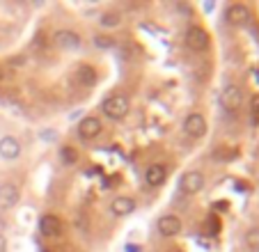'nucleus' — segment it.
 Masks as SVG:
<instances>
[{
    "label": "nucleus",
    "mask_w": 259,
    "mask_h": 252,
    "mask_svg": "<svg viewBox=\"0 0 259 252\" xmlns=\"http://www.w3.org/2000/svg\"><path fill=\"white\" fill-rule=\"evenodd\" d=\"M103 115L108 117V119H124V117L128 115V110H131V103H128V97L126 94H113V97H108L106 101H103L101 106Z\"/></svg>",
    "instance_id": "obj_1"
},
{
    "label": "nucleus",
    "mask_w": 259,
    "mask_h": 252,
    "mask_svg": "<svg viewBox=\"0 0 259 252\" xmlns=\"http://www.w3.org/2000/svg\"><path fill=\"white\" fill-rule=\"evenodd\" d=\"M186 46L191 51H195V53L209 51V46H211L209 32H206L204 28H200V25H191V28L186 30Z\"/></svg>",
    "instance_id": "obj_2"
},
{
    "label": "nucleus",
    "mask_w": 259,
    "mask_h": 252,
    "mask_svg": "<svg viewBox=\"0 0 259 252\" xmlns=\"http://www.w3.org/2000/svg\"><path fill=\"white\" fill-rule=\"evenodd\" d=\"M220 103H223V108L227 112L241 110V106H243V90L239 85H234V82H227L223 88V94H220Z\"/></svg>",
    "instance_id": "obj_3"
},
{
    "label": "nucleus",
    "mask_w": 259,
    "mask_h": 252,
    "mask_svg": "<svg viewBox=\"0 0 259 252\" xmlns=\"http://www.w3.org/2000/svg\"><path fill=\"white\" fill-rule=\"evenodd\" d=\"M204 188V175L200 170H188L181 175L179 179V190L184 195H197Z\"/></svg>",
    "instance_id": "obj_4"
},
{
    "label": "nucleus",
    "mask_w": 259,
    "mask_h": 252,
    "mask_svg": "<svg viewBox=\"0 0 259 252\" xmlns=\"http://www.w3.org/2000/svg\"><path fill=\"white\" fill-rule=\"evenodd\" d=\"M184 133H186L188 138H193V140H200V138L206 136V119L204 115H200V112H191V115H186V119H184Z\"/></svg>",
    "instance_id": "obj_5"
},
{
    "label": "nucleus",
    "mask_w": 259,
    "mask_h": 252,
    "mask_svg": "<svg viewBox=\"0 0 259 252\" xmlns=\"http://www.w3.org/2000/svg\"><path fill=\"white\" fill-rule=\"evenodd\" d=\"M103 126H101V119L99 117H83V121L78 124V138L85 142H92L101 136Z\"/></svg>",
    "instance_id": "obj_6"
},
{
    "label": "nucleus",
    "mask_w": 259,
    "mask_h": 252,
    "mask_svg": "<svg viewBox=\"0 0 259 252\" xmlns=\"http://www.w3.org/2000/svg\"><path fill=\"white\" fill-rule=\"evenodd\" d=\"M156 227H158V234H161V236L172 238V236H177V234L181 232V218L179 216H175V214L161 216L158 223H156Z\"/></svg>",
    "instance_id": "obj_7"
},
{
    "label": "nucleus",
    "mask_w": 259,
    "mask_h": 252,
    "mask_svg": "<svg viewBox=\"0 0 259 252\" xmlns=\"http://www.w3.org/2000/svg\"><path fill=\"white\" fill-rule=\"evenodd\" d=\"M39 232L46 238H60L62 236V220L58 216H41L39 218Z\"/></svg>",
    "instance_id": "obj_8"
},
{
    "label": "nucleus",
    "mask_w": 259,
    "mask_h": 252,
    "mask_svg": "<svg viewBox=\"0 0 259 252\" xmlns=\"http://www.w3.org/2000/svg\"><path fill=\"white\" fill-rule=\"evenodd\" d=\"M53 41H55V46H60V49H64V51L80 49V34L73 32V30H58V32L53 34Z\"/></svg>",
    "instance_id": "obj_9"
},
{
    "label": "nucleus",
    "mask_w": 259,
    "mask_h": 252,
    "mask_svg": "<svg viewBox=\"0 0 259 252\" xmlns=\"http://www.w3.org/2000/svg\"><path fill=\"white\" fill-rule=\"evenodd\" d=\"M19 186L12 184V181H5V184H0V206L3 208H12L19 204Z\"/></svg>",
    "instance_id": "obj_10"
},
{
    "label": "nucleus",
    "mask_w": 259,
    "mask_h": 252,
    "mask_svg": "<svg viewBox=\"0 0 259 252\" xmlns=\"http://www.w3.org/2000/svg\"><path fill=\"white\" fill-rule=\"evenodd\" d=\"M165 179H167V167H165V165L154 163V165H149V167H147V172H145L147 186H152V188H158V186L165 184Z\"/></svg>",
    "instance_id": "obj_11"
},
{
    "label": "nucleus",
    "mask_w": 259,
    "mask_h": 252,
    "mask_svg": "<svg viewBox=\"0 0 259 252\" xmlns=\"http://www.w3.org/2000/svg\"><path fill=\"white\" fill-rule=\"evenodd\" d=\"M0 156L5 160H16L21 156V142L12 136L0 138Z\"/></svg>",
    "instance_id": "obj_12"
},
{
    "label": "nucleus",
    "mask_w": 259,
    "mask_h": 252,
    "mask_svg": "<svg viewBox=\"0 0 259 252\" xmlns=\"http://www.w3.org/2000/svg\"><path fill=\"white\" fill-rule=\"evenodd\" d=\"M110 211H113L117 218H126V216H131L133 211H136V202H133L131 197H126V195H119V197L113 199Z\"/></svg>",
    "instance_id": "obj_13"
},
{
    "label": "nucleus",
    "mask_w": 259,
    "mask_h": 252,
    "mask_svg": "<svg viewBox=\"0 0 259 252\" xmlns=\"http://www.w3.org/2000/svg\"><path fill=\"white\" fill-rule=\"evenodd\" d=\"M248 19H250V10L245 5H230L225 12V21L232 25L248 23Z\"/></svg>",
    "instance_id": "obj_14"
},
{
    "label": "nucleus",
    "mask_w": 259,
    "mask_h": 252,
    "mask_svg": "<svg viewBox=\"0 0 259 252\" xmlns=\"http://www.w3.org/2000/svg\"><path fill=\"white\" fill-rule=\"evenodd\" d=\"M76 76H78V82H80V85H85V88L97 85V71H94L90 64H80L78 71H76Z\"/></svg>",
    "instance_id": "obj_15"
},
{
    "label": "nucleus",
    "mask_w": 259,
    "mask_h": 252,
    "mask_svg": "<svg viewBox=\"0 0 259 252\" xmlns=\"http://www.w3.org/2000/svg\"><path fill=\"white\" fill-rule=\"evenodd\" d=\"M119 21H122V16H119L117 12H106V14H101L99 23H101L103 28H115V25H119Z\"/></svg>",
    "instance_id": "obj_16"
},
{
    "label": "nucleus",
    "mask_w": 259,
    "mask_h": 252,
    "mask_svg": "<svg viewBox=\"0 0 259 252\" xmlns=\"http://www.w3.org/2000/svg\"><path fill=\"white\" fill-rule=\"evenodd\" d=\"M245 243H248V247L257 250V247H259V227L248 229V234H245Z\"/></svg>",
    "instance_id": "obj_17"
},
{
    "label": "nucleus",
    "mask_w": 259,
    "mask_h": 252,
    "mask_svg": "<svg viewBox=\"0 0 259 252\" xmlns=\"http://www.w3.org/2000/svg\"><path fill=\"white\" fill-rule=\"evenodd\" d=\"M94 46H97V49H113V46H115V39L113 37H101V34H97V37H94Z\"/></svg>",
    "instance_id": "obj_18"
},
{
    "label": "nucleus",
    "mask_w": 259,
    "mask_h": 252,
    "mask_svg": "<svg viewBox=\"0 0 259 252\" xmlns=\"http://www.w3.org/2000/svg\"><path fill=\"white\" fill-rule=\"evenodd\" d=\"M60 158L64 160V163H76V158H78V156H76V151L71 149V147H62V149H60Z\"/></svg>",
    "instance_id": "obj_19"
},
{
    "label": "nucleus",
    "mask_w": 259,
    "mask_h": 252,
    "mask_svg": "<svg viewBox=\"0 0 259 252\" xmlns=\"http://www.w3.org/2000/svg\"><path fill=\"white\" fill-rule=\"evenodd\" d=\"M5 247H7V243H5V236L0 234V252H5Z\"/></svg>",
    "instance_id": "obj_20"
},
{
    "label": "nucleus",
    "mask_w": 259,
    "mask_h": 252,
    "mask_svg": "<svg viewBox=\"0 0 259 252\" xmlns=\"http://www.w3.org/2000/svg\"><path fill=\"white\" fill-rule=\"evenodd\" d=\"M252 108H254V112H259V97L252 99Z\"/></svg>",
    "instance_id": "obj_21"
},
{
    "label": "nucleus",
    "mask_w": 259,
    "mask_h": 252,
    "mask_svg": "<svg viewBox=\"0 0 259 252\" xmlns=\"http://www.w3.org/2000/svg\"><path fill=\"white\" fill-rule=\"evenodd\" d=\"M3 80H5V69L0 67V82H3Z\"/></svg>",
    "instance_id": "obj_22"
}]
</instances>
